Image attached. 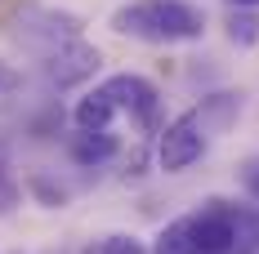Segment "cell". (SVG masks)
<instances>
[{"label": "cell", "mask_w": 259, "mask_h": 254, "mask_svg": "<svg viewBox=\"0 0 259 254\" xmlns=\"http://www.w3.org/2000/svg\"><path fill=\"white\" fill-rule=\"evenodd\" d=\"M241 187H246V192L259 201V156H250V161L241 165Z\"/></svg>", "instance_id": "obj_13"}, {"label": "cell", "mask_w": 259, "mask_h": 254, "mask_svg": "<svg viewBox=\"0 0 259 254\" xmlns=\"http://www.w3.org/2000/svg\"><path fill=\"white\" fill-rule=\"evenodd\" d=\"M112 121H116V103L103 94V85L80 94L76 107H72V125L76 129H112Z\"/></svg>", "instance_id": "obj_7"}, {"label": "cell", "mask_w": 259, "mask_h": 254, "mask_svg": "<svg viewBox=\"0 0 259 254\" xmlns=\"http://www.w3.org/2000/svg\"><path fill=\"white\" fill-rule=\"evenodd\" d=\"M228 40L233 45H241V49H250L259 40V18H255V9H228Z\"/></svg>", "instance_id": "obj_10"}, {"label": "cell", "mask_w": 259, "mask_h": 254, "mask_svg": "<svg viewBox=\"0 0 259 254\" xmlns=\"http://www.w3.org/2000/svg\"><path fill=\"white\" fill-rule=\"evenodd\" d=\"M99 63H103L99 45L72 36V40H63V45L45 58V76H50L54 89H76V85H85V80L99 72Z\"/></svg>", "instance_id": "obj_4"}, {"label": "cell", "mask_w": 259, "mask_h": 254, "mask_svg": "<svg viewBox=\"0 0 259 254\" xmlns=\"http://www.w3.org/2000/svg\"><path fill=\"white\" fill-rule=\"evenodd\" d=\"M116 152H121V143H116V134H112V129H76V134H72V143H67V156H72L76 165H85V170L107 165Z\"/></svg>", "instance_id": "obj_6"}, {"label": "cell", "mask_w": 259, "mask_h": 254, "mask_svg": "<svg viewBox=\"0 0 259 254\" xmlns=\"http://www.w3.org/2000/svg\"><path fill=\"white\" fill-rule=\"evenodd\" d=\"M94 254H152L139 236H130V232H112V236H103L99 241V250Z\"/></svg>", "instance_id": "obj_12"}, {"label": "cell", "mask_w": 259, "mask_h": 254, "mask_svg": "<svg viewBox=\"0 0 259 254\" xmlns=\"http://www.w3.org/2000/svg\"><path fill=\"white\" fill-rule=\"evenodd\" d=\"M152 254H201V250H197V219H192V214L170 219L165 228L156 232Z\"/></svg>", "instance_id": "obj_8"}, {"label": "cell", "mask_w": 259, "mask_h": 254, "mask_svg": "<svg viewBox=\"0 0 259 254\" xmlns=\"http://www.w3.org/2000/svg\"><path fill=\"white\" fill-rule=\"evenodd\" d=\"M23 187H27L40 205H45V210H63V205L72 201V196H67V187H63V183H54L50 174H27Z\"/></svg>", "instance_id": "obj_9"}, {"label": "cell", "mask_w": 259, "mask_h": 254, "mask_svg": "<svg viewBox=\"0 0 259 254\" xmlns=\"http://www.w3.org/2000/svg\"><path fill=\"white\" fill-rule=\"evenodd\" d=\"M201 152H206V129L197 121V112L175 116L170 125H161V134H156V165H161L165 174L192 170V165L201 161Z\"/></svg>", "instance_id": "obj_2"}, {"label": "cell", "mask_w": 259, "mask_h": 254, "mask_svg": "<svg viewBox=\"0 0 259 254\" xmlns=\"http://www.w3.org/2000/svg\"><path fill=\"white\" fill-rule=\"evenodd\" d=\"M103 94L116 103V112H130L148 134H161V89L139 72H116L103 80Z\"/></svg>", "instance_id": "obj_3"}, {"label": "cell", "mask_w": 259, "mask_h": 254, "mask_svg": "<svg viewBox=\"0 0 259 254\" xmlns=\"http://www.w3.org/2000/svg\"><path fill=\"white\" fill-rule=\"evenodd\" d=\"M23 201V183L14 178V161H9V147L0 143V214H9L14 205Z\"/></svg>", "instance_id": "obj_11"}, {"label": "cell", "mask_w": 259, "mask_h": 254, "mask_svg": "<svg viewBox=\"0 0 259 254\" xmlns=\"http://www.w3.org/2000/svg\"><path fill=\"white\" fill-rule=\"evenodd\" d=\"M228 9H259V0H224Z\"/></svg>", "instance_id": "obj_15"}, {"label": "cell", "mask_w": 259, "mask_h": 254, "mask_svg": "<svg viewBox=\"0 0 259 254\" xmlns=\"http://www.w3.org/2000/svg\"><path fill=\"white\" fill-rule=\"evenodd\" d=\"M112 31L148 45H179V40H201L206 14L192 0H139L112 9Z\"/></svg>", "instance_id": "obj_1"}, {"label": "cell", "mask_w": 259, "mask_h": 254, "mask_svg": "<svg viewBox=\"0 0 259 254\" xmlns=\"http://www.w3.org/2000/svg\"><path fill=\"white\" fill-rule=\"evenodd\" d=\"M14 85H18V76H14V72L0 63V94H5V89H14Z\"/></svg>", "instance_id": "obj_14"}, {"label": "cell", "mask_w": 259, "mask_h": 254, "mask_svg": "<svg viewBox=\"0 0 259 254\" xmlns=\"http://www.w3.org/2000/svg\"><path fill=\"white\" fill-rule=\"evenodd\" d=\"M250 241H255V250H259V214H255V223H250Z\"/></svg>", "instance_id": "obj_16"}, {"label": "cell", "mask_w": 259, "mask_h": 254, "mask_svg": "<svg viewBox=\"0 0 259 254\" xmlns=\"http://www.w3.org/2000/svg\"><path fill=\"white\" fill-rule=\"evenodd\" d=\"M192 219H197V250L201 254H233V245H237V214L224 201H206Z\"/></svg>", "instance_id": "obj_5"}]
</instances>
